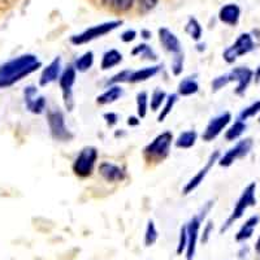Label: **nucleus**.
Returning <instances> with one entry per match:
<instances>
[{
    "label": "nucleus",
    "mask_w": 260,
    "mask_h": 260,
    "mask_svg": "<svg viewBox=\"0 0 260 260\" xmlns=\"http://www.w3.org/2000/svg\"><path fill=\"white\" fill-rule=\"evenodd\" d=\"M199 90V85L195 80V77H186L180 81L177 87V94L181 96H191V95L197 94Z\"/></svg>",
    "instance_id": "obj_22"
},
{
    "label": "nucleus",
    "mask_w": 260,
    "mask_h": 260,
    "mask_svg": "<svg viewBox=\"0 0 260 260\" xmlns=\"http://www.w3.org/2000/svg\"><path fill=\"white\" fill-rule=\"evenodd\" d=\"M246 129H247V124L243 121H240V120H237L225 132V139H226L228 142H234L238 138H241V136L245 133Z\"/></svg>",
    "instance_id": "obj_24"
},
{
    "label": "nucleus",
    "mask_w": 260,
    "mask_h": 260,
    "mask_svg": "<svg viewBox=\"0 0 260 260\" xmlns=\"http://www.w3.org/2000/svg\"><path fill=\"white\" fill-rule=\"evenodd\" d=\"M142 36H143V38H145V39H150L151 38V32L147 31V30H143Z\"/></svg>",
    "instance_id": "obj_46"
},
{
    "label": "nucleus",
    "mask_w": 260,
    "mask_h": 260,
    "mask_svg": "<svg viewBox=\"0 0 260 260\" xmlns=\"http://www.w3.org/2000/svg\"><path fill=\"white\" fill-rule=\"evenodd\" d=\"M173 143V134L167 130L164 133L155 137L145 148L143 157L147 162H161L168 157L171 152V146Z\"/></svg>",
    "instance_id": "obj_2"
},
{
    "label": "nucleus",
    "mask_w": 260,
    "mask_h": 260,
    "mask_svg": "<svg viewBox=\"0 0 260 260\" xmlns=\"http://www.w3.org/2000/svg\"><path fill=\"white\" fill-rule=\"evenodd\" d=\"M136 38H137V31L133 29L125 30V31L121 34V41L124 42V43H130V42H133Z\"/></svg>",
    "instance_id": "obj_41"
},
{
    "label": "nucleus",
    "mask_w": 260,
    "mask_h": 260,
    "mask_svg": "<svg viewBox=\"0 0 260 260\" xmlns=\"http://www.w3.org/2000/svg\"><path fill=\"white\" fill-rule=\"evenodd\" d=\"M47 122L51 130V136L53 139L59 142H69L73 139V134L67 126L65 122V116L59 108L50 110L47 112Z\"/></svg>",
    "instance_id": "obj_6"
},
{
    "label": "nucleus",
    "mask_w": 260,
    "mask_h": 260,
    "mask_svg": "<svg viewBox=\"0 0 260 260\" xmlns=\"http://www.w3.org/2000/svg\"><path fill=\"white\" fill-rule=\"evenodd\" d=\"M231 112H222L220 115L215 116L213 118H211L206 129H204L203 134H202V138H203L204 142H211V141L217 138L226 129L228 125L231 124Z\"/></svg>",
    "instance_id": "obj_10"
},
{
    "label": "nucleus",
    "mask_w": 260,
    "mask_h": 260,
    "mask_svg": "<svg viewBox=\"0 0 260 260\" xmlns=\"http://www.w3.org/2000/svg\"><path fill=\"white\" fill-rule=\"evenodd\" d=\"M157 3H159V0H138L139 9L145 13L152 11L157 6Z\"/></svg>",
    "instance_id": "obj_38"
},
{
    "label": "nucleus",
    "mask_w": 260,
    "mask_h": 260,
    "mask_svg": "<svg viewBox=\"0 0 260 260\" xmlns=\"http://www.w3.org/2000/svg\"><path fill=\"white\" fill-rule=\"evenodd\" d=\"M157 238H159V233H157L156 225L152 220H148L147 226H146L145 232V246L146 247H151L156 243Z\"/></svg>",
    "instance_id": "obj_32"
},
{
    "label": "nucleus",
    "mask_w": 260,
    "mask_h": 260,
    "mask_svg": "<svg viewBox=\"0 0 260 260\" xmlns=\"http://www.w3.org/2000/svg\"><path fill=\"white\" fill-rule=\"evenodd\" d=\"M139 120H141L139 117H129L126 122L130 126H137V125H139Z\"/></svg>",
    "instance_id": "obj_43"
},
{
    "label": "nucleus",
    "mask_w": 260,
    "mask_h": 260,
    "mask_svg": "<svg viewBox=\"0 0 260 260\" xmlns=\"http://www.w3.org/2000/svg\"><path fill=\"white\" fill-rule=\"evenodd\" d=\"M252 146H254V141L251 138H243L234 145L231 150L226 151L224 155L219 159V166L222 168H229L233 166L237 160L243 159L247 156L251 151Z\"/></svg>",
    "instance_id": "obj_9"
},
{
    "label": "nucleus",
    "mask_w": 260,
    "mask_h": 260,
    "mask_svg": "<svg viewBox=\"0 0 260 260\" xmlns=\"http://www.w3.org/2000/svg\"><path fill=\"white\" fill-rule=\"evenodd\" d=\"M177 101H178V94H171L167 96L166 103L162 104L161 111H160L159 116H157V121L162 122L169 115H171V112L173 111V108H175Z\"/></svg>",
    "instance_id": "obj_29"
},
{
    "label": "nucleus",
    "mask_w": 260,
    "mask_h": 260,
    "mask_svg": "<svg viewBox=\"0 0 260 260\" xmlns=\"http://www.w3.org/2000/svg\"><path fill=\"white\" fill-rule=\"evenodd\" d=\"M62 73V61L61 57H55L50 64L43 69L41 74V78H39V83L42 86H47L50 83L55 82V81L60 80Z\"/></svg>",
    "instance_id": "obj_16"
},
{
    "label": "nucleus",
    "mask_w": 260,
    "mask_h": 260,
    "mask_svg": "<svg viewBox=\"0 0 260 260\" xmlns=\"http://www.w3.org/2000/svg\"><path fill=\"white\" fill-rule=\"evenodd\" d=\"M255 192H256V183H248L247 186L245 187V190L242 191V194H241L240 198H238V201H237L231 216H229L226 219V221L222 224L221 229H220V233L226 232L234 222L238 221V220L245 215V212L248 208L254 207L255 204H256V195H255Z\"/></svg>",
    "instance_id": "obj_3"
},
{
    "label": "nucleus",
    "mask_w": 260,
    "mask_h": 260,
    "mask_svg": "<svg viewBox=\"0 0 260 260\" xmlns=\"http://www.w3.org/2000/svg\"><path fill=\"white\" fill-rule=\"evenodd\" d=\"M231 83V80H229V74H222V76H219V77L213 78L212 83H211V87H212L213 92L220 91L221 89H224L225 86Z\"/></svg>",
    "instance_id": "obj_37"
},
{
    "label": "nucleus",
    "mask_w": 260,
    "mask_h": 260,
    "mask_svg": "<svg viewBox=\"0 0 260 260\" xmlns=\"http://www.w3.org/2000/svg\"><path fill=\"white\" fill-rule=\"evenodd\" d=\"M39 67H41V62L34 55H25L8 62L4 68L0 69V80L15 82L16 80H20L21 77L31 73Z\"/></svg>",
    "instance_id": "obj_1"
},
{
    "label": "nucleus",
    "mask_w": 260,
    "mask_h": 260,
    "mask_svg": "<svg viewBox=\"0 0 260 260\" xmlns=\"http://www.w3.org/2000/svg\"><path fill=\"white\" fill-rule=\"evenodd\" d=\"M167 92L164 91V90L161 89H155L154 92H152V95H151V99H150V108L151 111H154V112H156V111H159L160 108H161V106L164 103H166V99H167Z\"/></svg>",
    "instance_id": "obj_31"
},
{
    "label": "nucleus",
    "mask_w": 260,
    "mask_h": 260,
    "mask_svg": "<svg viewBox=\"0 0 260 260\" xmlns=\"http://www.w3.org/2000/svg\"><path fill=\"white\" fill-rule=\"evenodd\" d=\"M213 232V222L212 221H207V224L204 225L203 232H202V243L206 245V243L210 241V237Z\"/></svg>",
    "instance_id": "obj_39"
},
{
    "label": "nucleus",
    "mask_w": 260,
    "mask_h": 260,
    "mask_svg": "<svg viewBox=\"0 0 260 260\" xmlns=\"http://www.w3.org/2000/svg\"><path fill=\"white\" fill-rule=\"evenodd\" d=\"M122 95H124V89L120 85L108 86L106 91L96 98V103L99 106H108L121 99Z\"/></svg>",
    "instance_id": "obj_18"
},
{
    "label": "nucleus",
    "mask_w": 260,
    "mask_h": 260,
    "mask_svg": "<svg viewBox=\"0 0 260 260\" xmlns=\"http://www.w3.org/2000/svg\"><path fill=\"white\" fill-rule=\"evenodd\" d=\"M229 74V80L231 82L236 81L237 87L234 90V94L238 95V96H242L245 95L246 90L248 89L250 83L254 81V72L251 71L247 67H238V68H234L233 71Z\"/></svg>",
    "instance_id": "obj_13"
},
{
    "label": "nucleus",
    "mask_w": 260,
    "mask_h": 260,
    "mask_svg": "<svg viewBox=\"0 0 260 260\" xmlns=\"http://www.w3.org/2000/svg\"><path fill=\"white\" fill-rule=\"evenodd\" d=\"M187 247V229L186 225H183L180 231V237H178V243H177V254L182 255L183 252L186 251Z\"/></svg>",
    "instance_id": "obj_36"
},
{
    "label": "nucleus",
    "mask_w": 260,
    "mask_h": 260,
    "mask_svg": "<svg viewBox=\"0 0 260 260\" xmlns=\"http://www.w3.org/2000/svg\"><path fill=\"white\" fill-rule=\"evenodd\" d=\"M260 217L257 215L251 216V217H248L247 220L245 221V224L240 228V231L237 232L236 234V241L237 242H246L247 240H250L254 234L255 228L259 224Z\"/></svg>",
    "instance_id": "obj_20"
},
{
    "label": "nucleus",
    "mask_w": 260,
    "mask_h": 260,
    "mask_svg": "<svg viewBox=\"0 0 260 260\" xmlns=\"http://www.w3.org/2000/svg\"><path fill=\"white\" fill-rule=\"evenodd\" d=\"M259 113H260V101H257L255 102V103L250 104L248 107H246V108H243V110L240 112V115H238V117H237V120L246 122L248 118L255 117V116L259 115Z\"/></svg>",
    "instance_id": "obj_33"
},
{
    "label": "nucleus",
    "mask_w": 260,
    "mask_h": 260,
    "mask_svg": "<svg viewBox=\"0 0 260 260\" xmlns=\"http://www.w3.org/2000/svg\"><path fill=\"white\" fill-rule=\"evenodd\" d=\"M197 139H198V133L195 130H186L177 137V139L175 141V146L177 148L187 150V148H191L192 146H195Z\"/></svg>",
    "instance_id": "obj_23"
},
{
    "label": "nucleus",
    "mask_w": 260,
    "mask_h": 260,
    "mask_svg": "<svg viewBox=\"0 0 260 260\" xmlns=\"http://www.w3.org/2000/svg\"><path fill=\"white\" fill-rule=\"evenodd\" d=\"M254 81H255V83L260 82V65L257 67L256 69H255V72H254Z\"/></svg>",
    "instance_id": "obj_44"
},
{
    "label": "nucleus",
    "mask_w": 260,
    "mask_h": 260,
    "mask_svg": "<svg viewBox=\"0 0 260 260\" xmlns=\"http://www.w3.org/2000/svg\"><path fill=\"white\" fill-rule=\"evenodd\" d=\"M255 251L259 252V254H260V234H259V237H257L256 243H255Z\"/></svg>",
    "instance_id": "obj_45"
},
{
    "label": "nucleus",
    "mask_w": 260,
    "mask_h": 260,
    "mask_svg": "<svg viewBox=\"0 0 260 260\" xmlns=\"http://www.w3.org/2000/svg\"><path fill=\"white\" fill-rule=\"evenodd\" d=\"M185 31H186L190 36V38L194 39L195 42L201 41L202 36H203V29H202L199 21L195 17H189L186 26H185Z\"/></svg>",
    "instance_id": "obj_30"
},
{
    "label": "nucleus",
    "mask_w": 260,
    "mask_h": 260,
    "mask_svg": "<svg viewBox=\"0 0 260 260\" xmlns=\"http://www.w3.org/2000/svg\"><path fill=\"white\" fill-rule=\"evenodd\" d=\"M255 48V42L252 39L251 34L248 32H242L237 41L234 42L231 47H228L226 50L222 53V57H224L225 61L228 64H233L238 57L243 56V55H247L251 51H254Z\"/></svg>",
    "instance_id": "obj_7"
},
{
    "label": "nucleus",
    "mask_w": 260,
    "mask_h": 260,
    "mask_svg": "<svg viewBox=\"0 0 260 260\" xmlns=\"http://www.w3.org/2000/svg\"><path fill=\"white\" fill-rule=\"evenodd\" d=\"M122 62V53L117 50H108L104 52L103 57H102L101 68L102 71H110V69L115 68L117 65Z\"/></svg>",
    "instance_id": "obj_21"
},
{
    "label": "nucleus",
    "mask_w": 260,
    "mask_h": 260,
    "mask_svg": "<svg viewBox=\"0 0 260 260\" xmlns=\"http://www.w3.org/2000/svg\"><path fill=\"white\" fill-rule=\"evenodd\" d=\"M183 62H185V57H183V52L178 53V55H175L173 59H172V64H171V69L173 76L178 77L181 76L183 72Z\"/></svg>",
    "instance_id": "obj_35"
},
{
    "label": "nucleus",
    "mask_w": 260,
    "mask_h": 260,
    "mask_svg": "<svg viewBox=\"0 0 260 260\" xmlns=\"http://www.w3.org/2000/svg\"><path fill=\"white\" fill-rule=\"evenodd\" d=\"M98 161V150L94 146H86L80 151V154L76 156L72 171L77 177L87 178L91 177L94 173L95 166Z\"/></svg>",
    "instance_id": "obj_4"
},
{
    "label": "nucleus",
    "mask_w": 260,
    "mask_h": 260,
    "mask_svg": "<svg viewBox=\"0 0 260 260\" xmlns=\"http://www.w3.org/2000/svg\"><path fill=\"white\" fill-rule=\"evenodd\" d=\"M132 71L130 69H124V71H120L118 73H116L115 76L107 81V86H113V85H120V83H127L129 82V77Z\"/></svg>",
    "instance_id": "obj_34"
},
{
    "label": "nucleus",
    "mask_w": 260,
    "mask_h": 260,
    "mask_svg": "<svg viewBox=\"0 0 260 260\" xmlns=\"http://www.w3.org/2000/svg\"><path fill=\"white\" fill-rule=\"evenodd\" d=\"M103 118L106 120L107 126H110V127L115 126V125L118 122V115L115 112H106L103 115Z\"/></svg>",
    "instance_id": "obj_40"
},
{
    "label": "nucleus",
    "mask_w": 260,
    "mask_h": 260,
    "mask_svg": "<svg viewBox=\"0 0 260 260\" xmlns=\"http://www.w3.org/2000/svg\"><path fill=\"white\" fill-rule=\"evenodd\" d=\"M137 115L139 118H145L147 116L148 107H150V98L146 91H139L137 94Z\"/></svg>",
    "instance_id": "obj_28"
},
{
    "label": "nucleus",
    "mask_w": 260,
    "mask_h": 260,
    "mask_svg": "<svg viewBox=\"0 0 260 260\" xmlns=\"http://www.w3.org/2000/svg\"><path fill=\"white\" fill-rule=\"evenodd\" d=\"M157 36H159L160 45L167 52L172 53L173 56L178 55V53H182V45H181L180 39L175 32H172L167 27H160L157 30Z\"/></svg>",
    "instance_id": "obj_14"
},
{
    "label": "nucleus",
    "mask_w": 260,
    "mask_h": 260,
    "mask_svg": "<svg viewBox=\"0 0 260 260\" xmlns=\"http://www.w3.org/2000/svg\"><path fill=\"white\" fill-rule=\"evenodd\" d=\"M98 171H99V175L103 177V180L107 181L108 183L121 182L126 177V173H125L124 169L110 161L101 162Z\"/></svg>",
    "instance_id": "obj_15"
},
{
    "label": "nucleus",
    "mask_w": 260,
    "mask_h": 260,
    "mask_svg": "<svg viewBox=\"0 0 260 260\" xmlns=\"http://www.w3.org/2000/svg\"><path fill=\"white\" fill-rule=\"evenodd\" d=\"M132 56L142 57L143 60H148V61H156L157 60V55L147 43H141V45L136 46L132 50Z\"/></svg>",
    "instance_id": "obj_26"
},
{
    "label": "nucleus",
    "mask_w": 260,
    "mask_h": 260,
    "mask_svg": "<svg viewBox=\"0 0 260 260\" xmlns=\"http://www.w3.org/2000/svg\"><path fill=\"white\" fill-rule=\"evenodd\" d=\"M121 20L108 21V22L95 25V26L89 27V29H86L85 31L80 32V34H76V36L71 37L72 45L81 46L86 45V43H90V42L95 41V39L102 38V37L110 34V32H112L113 30H116L118 26H121Z\"/></svg>",
    "instance_id": "obj_5"
},
{
    "label": "nucleus",
    "mask_w": 260,
    "mask_h": 260,
    "mask_svg": "<svg viewBox=\"0 0 260 260\" xmlns=\"http://www.w3.org/2000/svg\"><path fill=\"white\" fill-rule=\"evenodd\" d=\"M161 71L160 65H152V67H146V68L138 69V71H132L127 83H139L146 82L150 78L155 77L159 72Z\"/></svg>",
    "instance_id": "obj_19"
},
{
    "label": "nucleus",
    "mask_w": 260,
    "mask_h": 260,
    "mask_svg": "<svg viewBox=\"0 0 260 260\" xmlns=\"http://www.w3.org/2000/svg\"><path fill=\"white\" fill-rule=\"evenodd\" d=\"M102 4L115 12H127L133 7L134 0H102Z\"/></svg>",
    "instance_id": "obj_27"
},
{
    "label": "nucleus",
    "mask_w": 260,
    "mask_h": 260,
    "mask_svg": "<svg viewBox=\"0 0 260 260\" xmlns=\"http://www.w3.org/2000/svg\"><path fill=\"white\" fill-rule=\"evenodd\" d=\"M241 17V8L237 4H226L219 12V18L222 24L229 26H236Z\"/></svg>",
    "instance_id": "obj_17"
},
{
    "label": "nucleus",
    "mask_w": 260,
    "mask_h": 260,
    "mask_svg": "<svg viewBox=\"0 0 260 260\" xmlns=\"http://www.w3.org/2000/svg\"><path fill=\"white\" fill-rule=\"evenodd\" d=\"M92 65H94V53H92V51H86L83 55H81L74 61L73 67L80 73H85V72L90 71L92 68Z\"/></svg>",
    "instance_id": "obj_25"
},
{
    "label": "nucleus",
    "mask_w": 260,
    "mask_h": 260,
    "mask_svg": "<svg viewBox=\"0 0 260 260\" xmlns=\"http://www.w3.org/2000/svg\"><path fill=\"white\" fill-rule=\"evenodd\" d=\"M202 219L198 215L192 216L190 221L186 224L187 229V247L185 251L186 260H192L197 252V246H198L199 232H201Z\"/></svg>",
    "instance_id": "obj_12"
},
{
    "label": "nucleus",
    "mask_w": 260,
    "mask_h": 260,
    "mask_svg": "<svg viewBox=\"0 0 260 260\" xmlns=\"http://www.w3.org/2000/svg\"><path fill=\"white\" fill-rule=\"evenodd\" d=\"M220 157H221V154H220V151H215V152H212V154H211V156L208 157L207 162H206V166H204L203 168L201 169V171L197 172V175H195L194 177L190 178L189 182H187L186 185L183 186V190H182L183 195L191 194V192L194 191V190H197L199 186H201V183L203 182L204 178L207 177L208 172H210L211 169H212V167L215 166L216 162H219Z\"/></svg>",
    "instance_id": "obj_11"
},
{
    "label": "nucleus",
    "mask_w": 260,
    "mask_h": 260,
    "mask_svg": "<svg viewBox=\"0 0 260 260\" xmlns=\"http://www.w3.org/2000/svg\"><path fill=\"white\" fill-rule=\"evenodd\" d=\"M212 206H213V202L210 201V202H207V203L204 204L203 207H202V210L199 211L198 216L202 219V221H203V220L206 219V217H207V215H208V213H210V211H211V208H212Z\"/></svg>",
    "instance_id": "obj_42"
},
{
    "label": "nucleus",
    "mask_w": 260,
    "mask_h": 260,
    "mask_svg": "<svg viewBox=\"0 0 260 260\" xmlns=\"http://www.w3.org/2000/svg\"><path fill=\"white\" fill-rule=\"evenodd\" d=\"M77 80V71L74 69L73 65H69L62 71L61 77L59 80L60 89L62 94V102L67 108V111H73L74 108V95H73V86Z\"/></svg>",
    "instance_id": "obj_8"
}]
</instances>
